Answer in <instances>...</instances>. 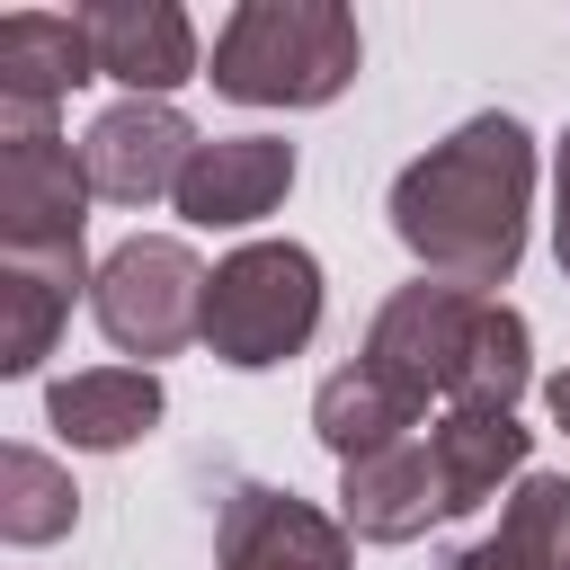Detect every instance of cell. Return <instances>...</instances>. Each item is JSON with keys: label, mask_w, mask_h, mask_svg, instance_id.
I'll list each match as a JSON object with an SVG mask.
<instances>
[{"label": "cell", "mask_w": 570, "mask_h": 570, "mask_svg": "<svg viewBox=\"0 0 570 570\" xmlns=\"http://www.w3.org/2000/svg\"><path fill=\"white\" fill-rule=\"evenodd\" d=\"M214 570H356V561H347L338 517H321L294 490L240 481L223 499V525H214Z\"/></svg>", "instance_id": "obj_8"}, {"label": "cell", "mask_w": 570, "mask_h": 570, "mask_svg": "<svg viewBox=\"0 0 570 570\" xmlns=\"http://www.w3.org/2000/svg\"><path fill=\"white\" fill-rule=\"evenodd\" d=\"M436 517H454V508H445V472H436L428 436H401L365 463H338V525L356 543H410Z\"/></svg>", "instance_id": "obj_9"}, {"label": "cell", "mask_w": 570, "mask_h": 570, "mask_svg": "<svg viewBox=\"0 0 570 570\" xmlns=\"http://www.w3.org/2000/svg\"><path fill=\"white\" fill-rule=\"evenodd\" d=\"M321 330V258L303 240H249L214 267L205 285V347L240 374L303 356V338Z\"/></svg>", "instance_id": "obj_3"}, {"label": "cell", "mask_w": 570, "mask_h": 570, "mask_svg": "<svg viewBox=\"0 0 570 570\" xmlns=\"http://www.w3.org/2000/svg\"><path fill=\"white\" fill-rule=\"evenodd\" d=\"M285 187H294V142H276V134H214V142H196V160L178 178V214L196 232H240V223L276 214Z\"/></svg>", "instance_id": "obj_10"}, {"label": "cell", "mask_w": 570, "mask_h": 570, "mask_svg": "<svg viewBox=\"0 0 570 570\" xmlns=\"http://www.w3.org/2000/svg\"><path fill=\"white\" fill-rule=\"evenodd\" d=\"M312 428H321V445H330L338 463H365V454L419 436V401H401L374 365H338V374L312 392Z\"/></svg>", "instance_id": "obj_16"}, {"label": "cell", "mask_w": 570, "mask_h": 570, "mask_svg": "<svg viewBox=\"0 0 570 570\" xmlns=\"http://www.w3.org/2000/svg\"><path fill=\"white\" fill-rule=\"evenodd\" d=\"M45 419L62 445L80 454H125L134 436L160 428V374L151 365H89V374H62L45 392Z\"/></svg>", "instance_id": "obj_14"}, {"label": "cell", "mask_w": 570, "mask_h": 570, "mask_svg": "<svg viewBox=\"0 0 570 570\" xmlns=\"http://www.w3.org/2000/svg\"><path fill=\"white\" fill-rule=\"evenodd\" d=\"M80 27H89L98 71L125 80L134 98H169L178 80H196V27L169 0H89Z\"/></svg>", "instance_id": "obj_12"}, {"label": "cell", "mask_w": 570, "mask_h": 570, "mask_svg": "<svg viewBox=\"0 0 570 570\" xmlns=\"http://www.w3.org/2000/svg\"><path fill=\"white\" fill-rule=\"evenodd\" d=\"M71 517H80L71 472L45 463L36 445H9L0 454V534L9 543H53V534H71Z\"/></svg>", "instance_id": "obj_17"}, {"label": "cell", "mask_w": 570, "mask_h": 570, "mask_svg": "<svg viewBox=\"0 0 570 570\" xmlns=\"http://www.w3.org/2000/svg\"><path fill=\"white\" fill-rule=\"evenodd\" d=\"M481 321H490V294H463V285H401L383 312H374V330H365V356L356 365H374L401 401H454V383H463V365H472V347H481Z\"/></svg>", "instance_id": "obj_5"}, {"label": "cell", "mask_w": 570, "mask_h": 570, "mask_svg": "<svg viewBox=\"0 0 570 570\" xmlns=\"http://www.w3.org/2000/svg\"><path fill=\"white\" fill-rule=\"evenodd\" d=\"M80 80H98L80 9L71 18H53V9H9L0 18V125H45L53 98H71Z\"/></svg>", "instance_id": "obj_11"}, {"label": "cell", "mask_w": 570, "mask_h": 570, "mask_svg": "<svg viewBox=\"0 0 570 570\" xmlns=\"http://www.w3.org/2000/svg\"><path fill=\"white\" fill-rule=\"evenodd\" d=\"M187 160H196V125H187L169 98H116V107L89 125V142H80V169H89V187H98L107 205L178 196Z\"/></svg>", "instance_id": "obj_7"}, {"label": "cell", "mask_w": 570, "mask_h": 570, "mask_svg": "<svg viewBox=\"0 0 570 570\" xmlns=\"http://www.w3.org/2000/svg\"><path fill=\"white\" fill-rule=\"evenodd\" d=\"M552 249H561V276H570V134H561V160H552Z\"/></svg>", "instance_id": "obj_20"}, {"label": "cell", "mask_w": 570, "mask_h": 570, "mask_svg": "<svg viewBox=\"0 0 570 570\" xmlns=\"http://www.w3.org/2000/svg\"><path fill=\"white\" fill-rule=\"evenodd\" d=\"M543 401H552V419H561V436H570V374H552V392H543Z\"/></svg>", "instance_id": "obj_22"}, {"label": "cell", "mask_w": 570, "mask_h": 570, "mask_svg": "<svg viewBox=\"0 0 570 570\" xmlns=\"http://www.w3.org/2000/svg\"><path fill=\"white\" fill-rule=\"evenodd\" d=\"M205 267H196V249L187 240H169V232H134L107 267H98V285H89V303H98V330H107V347H125V356H178L187 338H205Z\"/></svg>", "instance_id": "obj_4"}, {"label": "cell", "mask_w": 570, "mask_h": 570, "mask_svg": "<svg viewBox=\"0 0 570 570\" xmlns=\"http://www.w3.org/2000/svg\"><path fill=\"white\" fill-rule=\"evenodd\" d=\"M80 285H98L80 249H0V374H36L53 356Z\"/></svg>", "instance_id": "obj_13"}, {"label": "cell", "mask_w": 570, "mask_h": 570, "mask_svg": "<svg viewBox=\"0 0 570 570\" xmlns=\"http://www.w3.org/2000/svg\"><path fill=\"white\" fill-rule=\"evenodd\" d=\"M525 205H534V134L517 116H472L445 142H428L392 178V232L401 249L463 294H490L525 258Z\"/></svg>", "instance_id": "obj_1"}, {"label": "cell", "mask_w": 570, "mask_h": 570, "mask_svg": "<svg viewBox=\"0 0 570 570\" xmlns=\"http://www.w3.org/2000/svg\"><path fill=\"white\" fill-rule=\"evenodd\" d=\"M356 18L338 0H240L214 36V89L240 107H330L356 80Z\"/></svg>", "instance_id": "obj_2"}, {"label": "cell", "mask_w": 570, "mask_h": 570, "mask_svg": "<svg viewBox=\"0 0 570 570\" xmlns=\"http://www.w3.org/2000/svg\"><path fill=\"white\" fill-rule=\"evenodd\" d=\"M428 445H436V472H445V508H454V517L490 508L499 481L525 472V428H517V410H445V419L428 428Z\"/></svg>", "instance_id": "obj_15"}, {"label": "cell", "mask_w": 570, "mask_h": 570, "mask_svg": "<svg viewBox=\"0 0 570 570\" xmlns=\"http://www.w3.org/2000/svg\"><path fill=\"white\" fill-rule=\"evenodd\" d=\"M525 383H534V356H525V312H508V303L490 294L481 347H472V365H463V383H454V401H445V410H517V401H525Z\"/></svg>", "instance_id": "obj_18"}, {"label": "cell", "mask_w": 570, "mask_h": 570, "mask_svg": "<svg viewBox=\"0 0 570 570\" xmlns=\"http://www.w3.org/2000/svg\"><path fill=\"white\" fill-rule=\"evenodd\" d=\"M445 570H525V561H517V552H508L499 534H481V543H463V552H454Z\"/></svg>", "instance_id": "obj_21"}, {"label": "cell", "mask_w": 570, "mask_h": 570, "mask_svg": "<svg viewBox=\"0 0 570 570\" xmlns=\"http://www.w3.org/2000/svg\"><path fill=\"white\" fill-rule=\"evenodd\" d=\"M499 543L525 570H570V472H525L499 508Z\"/></svg>", "instance_id": "obj_19"}, {"label": "cell", "mask_w": 570, "mask_h": 570, "mask_svg": "<svg viewBox=\"0 0 570 570\" xmlns=\"http://www.w3.org/2000/svg\"><path fill=\"white\" fill-rule=\"evenodd\" d=\"M89 169L53 125H0V249H80Z\"/></svg>", "instance_id": "obj_6"}]
</instances>
